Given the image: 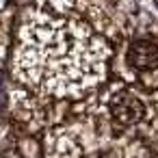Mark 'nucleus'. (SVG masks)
<instances>
[{"instance_id":"obj_4","label":"nucleus","mask_w":158,"mask_h":158,"mask_svg":"<svg viewBox=\"0 0 158 158\" xmlns=\"http://www.w3.org/2000/svg\"><path fill=\"white\" fill-rule=\"evenodd\" d=\"M0 158H24V156H22V152L15 149V147H7V149L0 152Z\"/></svg>"},{"instance_id":"obj_3","label":"nucleus","mask_w":158,"mask_h":158,"mask_svg":"<svg viewBox=\"0 0 158 158\" xmlns=\"http://www.w3.org/2000/svg\"><path fill=\"white\" fill-rule=\"evenodd\" d=\"M128 63L139 72H154L158 65V46L149 37L134 39L128 48Z\"/></svg>"},{"instance_id":"obj_2","label":"nucleus","mask_w":158,"mask_h":158,"mask_svg":"<svg viewBox=\"0 0 158 158\" xmlns=\"http://www.w3.org/2000/svg\"><path fill=\"white\" fill-rule=\"evenodd\" d=\"M108 110H110V117H113L119 126H136L139 121L145 119V113H147L145 102H143L136 93H132V91H128V89L117 91V93L110 98Z\"/></svg>"},{"instance_id":"obj_1","label":"nucleus","mask_w":158,"mask_h":158,"mask_svg":"<svg viewBox=\"0 0 158 158\" xmlns=\"http://www.w3.org/2000/svg\"><path fill=\"white\" fill-rule=\"evenodd\" d=\"M110 48L78 18H28L22 26L15 76L52 95H82L106 67Z\"/></svg>"}]
</instances>
